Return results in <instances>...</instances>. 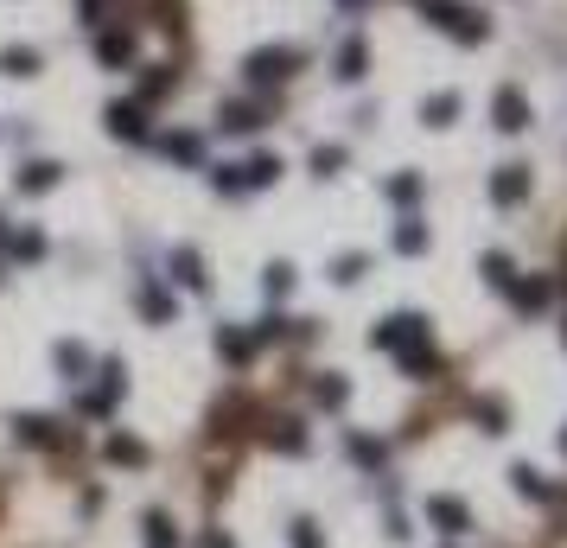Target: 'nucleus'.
<instances>
[{
  "mask_svg": "<svg viewBox=\"0 0 567 548\" xmlns=\"http://www.w3.org/2000/svg\"><path fill=\"white\" fill-rule=\"evenodd\" d=\"M102 453H109L115 466H147V447H141V440H128V434H115V440H109Z\"/></svg>",
  "mask_w": 567,
  "mask_h": 548,
  "instance_id": "a211bd4d",
  "label": "nucleus"
},
{
  "mask_svg": "<svg viewBox=\"0 0 567 548\" xmlns=\"http://www.w3.org/2000/svg\"><path fill=\"white\" fill-rule=\"evenodd\" d=\"M491 198H497V204H517V198H529V166H504V173L491 179Z\"/></svg>",
  "mask_w": 567,
  "mask_h": 548,
  "instance_id": "1a4fd4ad",
  "label": "nucleus"
},
{
  "mask_svg": "<svg viewBox=\"0 0 567 548\" xmlns=\"http://www.w3.org/2000/svg\"><path fill=\"white\" fill-rule=\"evenodd\" d=\"M421 13H427V20H434L440 32H453V39H485V20H478V13L472 7H459V0H421Z\"/></svg>",
  "mask_w": 567,
  "mask_h": 548,
  "instance_id": "f03ea898",
  "label": "nucleus"
},
{
  "mask_svg": "<svg viewBox=\"0 0 567 548\" xmlns=\"http://www.w3.org/2000/svg\"><path fill=\"white\" fill-rule=\"evenodd\" d=\"M421 115H427V122H434V128H446V122H453V115H459V96L446 90V96H434V102H427Z\"/></svg>",
  "mask_w": 567,
  "mask_h": 548,
  "instance_id": "5701e85b",
  "label": "nucleus"
},
{
  "mask_svg": "<svg viewBox=\"0 0 567 548\" xmlns=\"http://www.w3.org/2000/svg\"><path fill=\"white\" fill-rule=\"evenodd\" d=\"M561 440H567V434H561Z\"/></svg>",
  "mask_w": 567,
  "mask_h": 548,
  "instance_id": "a19ab883",
  "label": "nucleus"
},
{
  "mask_svg": "<svg viewBox=\"0 0 567 548\" xmlns=\"http://www.w3.org/2000/svg\"><path fill=\"white\" fill-rule=\"evenodd\" d=\"M39 249H45V236H39V230H20V236H13V255H20V262H32Z\"/></svg>",
  "mask_w": 567,
  "mask_h": 548,
  "instance_id": "7c9ffc66",
  "label": "nucleus"
},
{
  "mask_svg": "<svg viewBox=\"0 0 567 548\" xmlns=\"http://www.w3.org/2000/svg\"><path fill=\"white\" fill-rule=\"evenodd\" d=\"M287 287H294V268H287V262H274V268H268V294H274V300H281V294H287Z\"/></svg>",
  "mask_w": 567,
  "mask_h": 548,
  "instance_id": "72a5a7b5",
  "label": "nucleus"
},
{
  "mask_svg": "<svg viewBox=\"0 0 567 548\" xmlns=\"http://www.w3.org/2000/svg\"><path fill=\"white\" fill-rule=\"evenodd\" d=\"M64 173H58V160H32V166H20V192H51Z\"/></svg>",
  "mask_w": 567,
  "mask_h": 548,
  "instance_id": "f8f14e48",
  "label": "nucleus"
},
{
  "mask_svg": "<svg viewBox=\"0 0 567 548\" xmlns=\"http://www.w3.org/2000/svg\"><path fill=\"white\" fill-rule=\"evenodd\" d=\"M294 548H319V529H313V523H300V529H294Z\"/></svg>",
  "mask_w": 567,
  "mask_h": 548,
  "instance_id": "4c0bfd02",
  "label": "nucleus"
},
{
  "mask_svg": "<svg viewBox=\"0 0 567 548\" xmlns=\"http://www.w3.org/2000/svg\"><path fill=\"white\" fill-rule=\"evenodd\" d=\"M510 294H517V306H542L548 300V281H510Z\"/></svg>",
  "mask_w": 567,
  "mask_h": 548,
  "instance_id": "393cba45",
  "label": "nucleus"
},
{
  "mask_svg": "<svg viewBox=\"0 0 567 548\" xmlns=\"http://www.w3.org/2000/svg\"><path fill=\"white\" fill-rule=\"evenodd\" d=\"M122 364H115V357H109V364H102V383L90 389V396H83V415H115V402H122Z\"/></svg>",
  "mask_w": 567,
  "mask_h": 548,
  "instance_id": "20e7f679",
  "label": "nucleus"
},
{
  "mask_svg": "<svg viewBox=\"0 0 567 548\" xmlns=\"http://www.w3.org/2000/svg\"><path fill=\"white\" fill-rule=\"evenodd\" d=\"M395 249H402V255H421V249H427V230L415 224V217H402V230H395Z\"/></svg>",
  "mask_w": 567,
  "mask_h": 548,
  "instance_id": "4be33fe9",
  "label": "nucleus"
},
{
  "mask_svg": "<svg viewBox=\"0 0 567 548\" xmlns=\"http://www.w3.org/2000/svg\"><path fill=\"white\" fill-rule=\"evenodd\" d=\"M147 548H173V523L166 517H147Z\"/></svg>",
  "mask_w": 567,
  "mask_h": 548,
  "instance_id": "473e14b6",
  "label": "nucleus"
},
{
  "mask_svg": "<svg viewBox=\"0 0 567 548\" xmlns=\"http://www.w3.org/2000/svg\"><path fill=\"white\" fill-rule=\"evenodd\" d=\"M268 447H281V453H300V447H306V434H300V421H274V434H268Z\"/></svg>",
  "mask_w": 567,
  "mask_h": 548,
  "instance_id": "aec40b11",
  "label": "nucleus"
},
{
  "mask_svg": "<svg viewBox=\"0 0 567 548\" xmlns=\"http://www.w3.org/2000/svg\"><path fill=\"white\" fill-rule=\"evenodd\" d=\"M109 128L122 134V141H153V128H147V109H141V102H115V109H109Z\"/></svg>",
  "mask_w": 567,
  "mask_h": 548,
  "instance_id": "0eeeda50",
  "label": "nucleus"
},
{
  "mask_svg": "<svg viewBox=\"0 0 567 548\" xmlns=\"http://www.w3.org/2000/svg\"><path fill=\"white\" fill-rule=\"evenodd\" d=\"M300 64V51H287V45H268V51H255L249 58V83H281L287 71Z\"/></svg>",
  "mask_w": 567,
  "mask_h": 548,
  "instance_id": "39448f33",
  "label": "nucleus"
},
{
  "mask_svg": "<svg viewBox=\"0 0 567 548\" xmlns=\"http://www.w3.org/2000/svg\"><path fill=\"white\" fill-rule=\"evenodd\" d=\"M389 198H395V204H415V198H421V179H415V173L389 179Z\"/></svg>",
  "mask_w": 567,
  "mask_h": 548,
  "instance_id": "a878e982",
  "label": "nucleus"
},
{
  "mask_svg": "<svg viewBox=\"0 0 567 548\" xmlns=\"http://www.w3.org/2000/svg\"><path fill=\"white\" fill-rule=\"evenodd\" d=\"M376 345H383V351H415V345H427V319H415V313L383 319V325H376Z\"/></svg>",
  "mask_w": 567,
  "mask_h": 548,
  "instance_id": "7ed1b4c3",
  "label": "nucleus"
},
{
  "mask_svg": "<svg viewBox=\"0 0 567 548\" xmlns=\"http://www.w3.org/2000/svg\"><path fill=\"white\" fill-rule=\"evenodd\" d=\"M478 421H485V434H504V408L497 402H478Z\"/></svg>",
  "mask_w": 567,
  "mask_h": 548,
  "instance_id": "c9c22d12",
  "label": "nucleus"
},
{
  "mask_svg": "<svg viewBox=\"0 0 567 548\" xmlns=\"http://www.w3.org/2000/svg\"><path fill=\"white\" fill-rule=\"evenodd\" d=\"M497 128H504V134L529 128V102H523L517 90H497Z\"/></svg>",
  "mask_w": 567,
  "mask_h": 548,
  "instance_id": "9d476101",
  "label": "nucleus"
},
{
  "mask_svg": "<svg viewBox=\"0 0 567 548\" xmlns=\"http://www.w3.org/2000/svg\"><path fill=\"white\" fill-rule=\"evenodd\" d=\"M510 478H517V491H523V498H548V478H542L536 466H517Z\"/></svg>",
  "mask_w": 567,
  "mask_h": 548,
  "instance_id": "b1692460",
  "label": "nucleus"
},
{
  "mask_svg": "<svg viewBox=\"0 0 567 548\" xmlns=\"http://www.w3.org/2000/svg\"><path fill=\"white\" fill-rule=\"evenodd\" d=\"M274 179H281V160H274V153H255V160H243V166H223L217 192H262V185H274Z\"/></svg>",
  "mask_w": 567,
  "mask_h": 548,
  "instance_id": "f257e3e1",
  "label": "nucleus"
},
{
  "mask_svg": "<svg viewBox=\"0 0 567 548\" xmlns=\"http://www.w3.org/2000/svg\"><path fill=\"white\" fill-rule=\"evenodd\" d=\"M0 71H7V77H32V71H39V51H32V45H7V51H0Z\"/></svg>",
  "mask_w": 567,
  "mask_h": 548,
  "instance_id": "dca6fc26",
  "label": "nucleus"
},
{
  "mask_svg": "<svg viewBox=\"0 0 567 548\" xmlns=\"http://www.w3.org/2000/svg\"><path fill=\"white\" fill-rule=\"evenodd\" d=\"M370 262H364V255H338V268H332V281H357V274H364Z\"/></svg>",
  "mask_w": 567,
  "mask_h": 548,
  "instance_id": "f704fd0d",
  "label": "nucleus"
},
{
  "mask_svg": "<svg viewBox=\"0 0 567 548\" xmlns=\"http://www.w3.org/2000/svg\"><path fill=\"white\" fill-rule=\"evenodd\" d=\"M141 319L147 325H166V319H173V294H166V287H141Z\"/></svg>",
  "mask_w": 567,
  "mask_h": 548,
  "instance_id": "ddd939ff",
  "label": "nucleus"
},
{
  "mask_svg": "<svg viewBox=\"0 0 567 548\" xmlns=\"http://www.w3.org/2000/svg\"><path fill=\"white\" fill-rule=\"evenodd\" d=\"M173 281L179 287H204V255L198 249H173Z\"/></svg>",
  "mask_w": 567,
  "mask_h": 548,
  "instance_id": "4468645a",
  "label": "nucleus"
},
{
  "mask_svg": "<svg viewBox=\"0 0 567 548\" xmlns=\"http://www.w3.org/2000/svg\"><path fill=\"white\" fill-rule=\"evenodd\" d=\"M313 396H319V408H338V402H345V383H338V376H319Z\"/></svg>",
  "mask_w": 567,
  "mask_h": 548,
  "instance_id": "c85d7f7f",
  "label": "nucleus"
},
{
  "mask_svg": "<svg viewBox=\"0 0 567 548\" xmlns=\"http://www.w3.org/2000/svg\"><path fill=\"white\" fill-rule=\"evenodd\" d=\"M20 440L26 447H71L64 421H51V415H20Z\"/></svg>",
  "mask_w": 567,
  "mask_h": 548,
  "instance_id": "423d86ee",
  "label": "nucleus"
},
{
  "mask_svg": "<svg viewBox=\"0 0 567 548\" xmlns=\"http://www.w3.org/2000/svg\"><path fill=\"white\" fill-rule=\"evenodd\" d=\"M427 517L440 523V536H466V523H472L459 498H427Z\"/></svg>",
  "mask_w": 567,
  "mask_h": 548,
  "instance_id": "6e6552de",
  "label": "nucleus"
},
{
  "mask_svg": "<svg viewBox=\"0 0 567 548\" xmlns=\"http://www.w3.org/2000/svg\"><path fill=\"white\" fill-rule=\"evenodd\" d=\"M96 58L102 64H128L134 58V39H128V32H96Z\"/></svg>",
  "mask_w": 567,
  "mask_h": 548,
  "instance_id": "2eb2a0df",
  "label": "nucleus"
},
{
  "mask_svg": "<svg viewBox=\"0 0 567 548\" xmlns=\"http://www.w3.org/2000/svg\"><path fill=\"white\" fill-rule=\"evenodd\" d=\"M166 90H173V77H166V64H160V71H147V77H141V102L166 96Z\"/></svg>",
  "mask_w": 567,
  "mask_h": 548,
  "instance_id": "bb28decb",
  "label": "nucleus"
},
{
  "mask_svg": "<svg viewBox=\"0 0 567 548\" xmlns=\"http://www.w3.org/2000/svg\"><path fill=\"white\" fill-rule=\"evenodd\" d=\"M166 153H173V160H185V166H192L198 160V153H204V141H198V134H166V141H160Z\"/></svg>",
  "mask_w": 567,
  "mask_h": 548,
  "instance_id": "412c9836",
  "label": "nucleus"
},
{
  "mask_svg": "<svg viewBox=\"0 0 567 548\" xmlns=\"http://www.w3.org/2000/svg\"><path fill=\"white\" fill-rule=\"evenodd\" d=\"M351 459H364V466H383V447H376V440H364V434H351Z\"/></svg>",
  "mask_w": 567,
  "mask_h": 548,
  "instance_id": "2f4dec72",
  "label": "nucleus"
},
{
  "mask_svg": "<svg viewBox=\"0 0 567 548\" xmlns=\"http://www.w3.org/2000/svg\"><path fill=\"white\" fill-rule=\"evenodd\" d=\"M255 345H262V332H236V325H230V332H217V351L230 357V364H249Z\"/></svg>",
  "mask_w": 567,
  "mask_h": 548,
  "instance_id": "9b49d317",
  "label": "nucleus"
},
{
  "mask_svg": "<svg viewBox=\"0 0 567 548\" xmlns=\"http://www.w3.org/2000/svg\"><path fill=\"white\" fill-rule=\"evenodd\" d=\"M102 13H109V0H83V20L90 26H102Z\"/></svg>",
  "mask_w": 567,
  "mask_h": 548,
  "instance_id": "58836bf2",
  "label": "nucleus"
},
{
  "mask_svg": "<svg viewBox=\"0 0 567 548\" xmlns=\"http://www.w3.org/2000/svg\"><path fill=\"white\" fill-rule=\"evenodd\" d=\"M313 166H319V173H338V166H345V153H338V147H319Z\"/></svg>",
  "mask_w": 567,
  "mask_h": 548,
  "instance_id": "e433bc0d",
  "label": "nucleus"
},
{
  "mask_svg": "<svg viewBox=\"0 0 567 548\" xmlns=\"http://www.w3.org/2000/svg\"><path fill=\"white\" fill-rule=\"evenodd\" d=\"M223 128H230V134L262 128V109H255V102H230V109H223Z\"/></svg>",
  "mask_w": 567,
  "mask_h": 548,
  "instance_id": "f3484780",
  "label": "nucleus"
},
{
  "mask_svg": "<svg viewBox=\"0 0 567 548\" xmlns=\"http://www.w3.org/2000/svg\"><path fill=\"white\" fill-rule=\"evenodd\" d=\"M364 64H370V51H364V39H351L345 51H338V77H345V83H357V77H364Z\"/></svg>",
  "mask_w": 567,
  "mask_h": 548,
  "instance_id": "6ab92c4d",
  "label": "nucleus"
},
{
  "mask_svg": "<svg viewBox=\"0 0 567 548\" xmlns=\"http://www.w3.org/2000/svg\"><path fill=\"white\" fill-rule=\"evenodd\" d=\"M51 357H58V370H71V376H83V364H90V357H83V345H58Z\"/></svg>",
  "mask_w": 567,
  "mask_h": 548,
  "instance_id": "cd10ccee",
  "label": "nucleus"
},
{
  "mask_svg": "<svg viewBox=\"0 0 567 548\" xmlns=\"http://www.w3.org/2000/svg\"><path fill=\"white\" fill-rule=\"evenodd\" d=\"M198 548H236V542H230V536H217V529H211V536H204Z\"/></svg>",
  "mask_w": 567,
  "mask_h": 548,
  "instance_id": "ea45409f",
  "label": "nucleus"
},
{
  "mask_svg": "<svg viewBox=\"0 0 567 548\" xmlns=\"http://www.w3.org/2000/svg\"><path fill=\"white\" fill-rule=\"evenodd\" d=\"M485 274H491V287H510V281H517V268H510L504 255H485Z\"/></svg>",
  "mask_w": 567,
  "mask_h": 548,
  "instance_id": "c756f323",
  "label": "nucleus"
}]
</instances>
